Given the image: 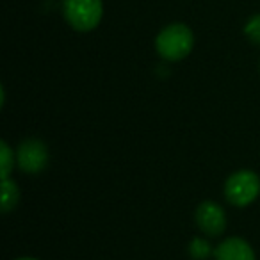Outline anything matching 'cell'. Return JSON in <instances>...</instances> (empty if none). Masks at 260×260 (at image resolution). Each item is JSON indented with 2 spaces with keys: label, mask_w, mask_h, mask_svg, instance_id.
<instances>
[{
  "label": "cell",
  "mask_w": 260,
  "mask_h": 260,
  "mask_svg": "<svg viewBox=\"0 0 260 260\" xmlns=\"http://www.w3.org/2000/svg\"><path fill=\"white\" fill-rule=\"evenodd\" d=\"M48 148L43 141L40 139H25L20 143L18 150H16V164L23 173L38 175L48 166Z\"/></svg>",
  "instance_id": "277c9868"
},
{
  "label": "cell",
  "mask_w": 260,
  "mask_h": 260,
  "mask_svg": "<svg viewBox=\"0 0 260 260\" xmlns=\"http://www.w3.org/2000/svg\"><path fill=\"white\" fill-rule=\"evenodd\" d=\"M260 178L255 171L241 170L228 177L224 184V196L234 207H248L258 198Z\"/></svg>",
  "instance_id": "3957f363"
},
{
  "label": "cell",
  "mask_w": 260,
  "mask_h": 260,
  "mask_svg": "<svg viewBox=\"0 0 260 260\" xmlns=\"http://www.w3.org/2000/svg\"><path fill=\"white\" fill-rule=\"evenodd\" d=\"M62 13L72 29L89 32L102 22L104 4L102 0H62Z\"/></svg>",
  "instance_id": "7a4b0ae2"
},
{
  "label": "cell",
  "mask_w": 260,
  "mask_h": 260,
  "mask_svg": "<svg viewBox=\"0 0 260 260\" xmlns=\"http://www.w3.org/2000/svg\"><path fill=\"white\" fill-rule=\"evenodd\" d=\"M16 260H38V258H32V256H22V258H16Z\"/></svg>",
  "instance_id": "8fae6325"
},
{
  "label": "cell",
  "mask_w": 260,
  "mask_h": 260,
  "mask_svg": "<svg viewBox=\"0 0 260 260\" xmlns=\"http://www.w3.org/2000/svg\"><path fill=\"white\" fill-rule=\"evenodd\" d=\"M194 219L200 230L210 237H217L226 228V214H224L223 207L216 202L200 203L194 212Z\"/></svg>",
  "instance_id": "5b68a950"
},
{
  "label": "cell",
  "mask_w": 260,
  "mask_h": 260,
  "mask_svg": "<svg viewBox=\"0 0 260 260\" xmlns=\"http://www.w3.org/2000/svg\"><path fill=\"white\" fill-rule=\"evenodd\" d=\"M13 168H15V152L6 141L0 143V170H2V178H9Z\"/></svg>",
  "instance_id": "9c48e42d"
},
{
  "label": "cell",
  "mask_w": 260,
  "mask_h": 260,
  "mask_svg": "<svg viewBox=\"0 0 260 260\" xmlns=\"http://www.w3.org/2000/svg\"><path fill=\"white\" fill-rule=\"evenodd\" d=\"M216 260H256L253 248L241 237H228L214 251Z\"/></svg>",
  "instance_id": "8992f818"
},
{
  "label": "cell",
  "mask_w": 260,
  "mask_h": 260,
  "mask_svg": "<svg viewBox=\"0 0 260 260\" xmlns=\"http://www.w3.org/2000/svg\"><path fill=\"white\" fill-rule=\"evenodd\" d=\"M194 47L192 30L184 23H171L164 27L155 38V50L164 61L177 62L185 59Z\"/></svg>",
  "instance_id": "6da1fadb"
},
{
  "label": "cell",
  "mask_w": 260,
  "mask_h": 260,
  "mask_svg": "<svg viewBox=\"0 0 260 260\" xmlns=\"http://www.w3.org/2000/svg\"><path fill=\"white\" fill-rule=\"evenodd\" d=\"M216 249H212L209 241L202 237H194L191 242H189V255L194 260H207Z\"/></svg>",
  "instance_id": "ba28073f"
},
{
  "label": "cell",
  "mask_w": 260,
  "mask_h": 260,
  "mask_svg": "<svg viewBox=\"0 0 260 260\" xmlns=\"http://www.w3.org/2000/svg\"><path fill=\"white\" fill-rule=\"evenodd\" d=\"M20 200V191L18 185H16L15 180L11 178H2V212H11L16 205H18Z\"/></svg>",
  "instance_id": "52a82bcc"
},
{
  "label": "cell",
  "mask_w": 260,
  "mask_h": 260,
  "mask_svg": "<svg viewBox=\"0 0 260 260\" xmlns=\"http://www.w3.org/2000/svg\"><path fill=\"white\" fill-rule=\"evenodd\" d=\"M244 34L253 45H260V15H253L244 25Z\"/></svg>",
  "instance_id": "30bf717a"
}]
</instances>
